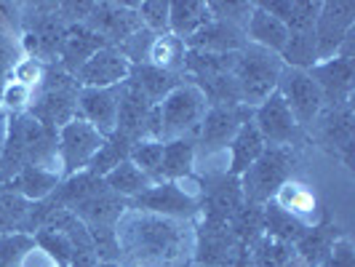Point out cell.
<instances>
[{
	"label": "cell",
	"mask_w": 355,
	"mask_h": 267,
	"mask_svg": "<svg viewBox=\"0 0 355 267\" xmlns=\"http://www.w3.org/2000/svg\"><path fill=\"white\" fill-rule=\"evenodd\" d=\"M281 72H284V62L278 53L246 43L235 53V67H232V80H235L241 105L251 110L262 105L270 94H275Z\"/></svg>",
	"instance_id": "6da1fadb"
},
{
	"label": "cell",
	"mask_w": 355,
	"mask_h": 267,
	"mask_svg": "<svg viewBox=\"0 0 355 267\" xmlns=\"http://www.w3.org/2000/svg\"><path fill=\"white\" fill-rule=\"evenodd\" d=\"M209 110V99L198 83H179L174 91H168V96L155 107L158 115V139L168 142V139H182V137H193L203 115Z\"/></svg>",
	"instance_id": "7a4b0ae2"
},
{
	"label": "cell",
	"mask_w": 355,
	"mask_h": 267,
	"mask_svg": "<svg viewBox=\"0 0 355 267\" xmlns=\"http://www.w3.org/2000/svg\"><path fill=\"white\" fill-rule=\"evenodd\" d=\"M78 94H80V86L75 75L64 72L62 67H49L43 83L33 94V105L27 112L56 131L64 123H70L72 118H78Z\"/></svg>",
	"instance_id": "3957f363"
},
{
	"label": "cell",
	"mask_w": 355,
	"mask_h": 267,
	"mask_svg": "<svg viewBox=\"0 0 355 267\" xmlns=\"http://www.w3.org/2000/svg\"><path fill=\"white\" fill-rule=\"evenodd\" d=\"M118 238H123L125 249L131 251L139 262H147V265L174 257V251L179 246L177 225L171 219L153 216V214L125 222V230L118 232Z\"/></svg>",
	"instance_id": "277c9868"
},
{
	"label": "cell",
	"mask_w": 355,
	"mask_h": 267,
	"mask_svg": "<svg viewBox=\"0 0 355 267\" xmlns=\"http://www.w3.org/2000/svg\"><path fill=\"white\" fill-rule=\"evenodd\" d=\"M291 171V147H270L251 163L249 169L238 177L246 203L265 206L278 193V187L288 179Z\"/></svg>",
	"instance_id": "5b68a950"
},
{
	"label": "cell",
	"mask_w": 355,
	"mask_h": 267,
	"mask_svg": "<svg viewBox=\"0 0 355 267\" xmlns=\"http://www.w3.org/2000/svg\"><path fill=\"white\" fill-rule=\"evenodd\" d=\"M107 137H102L91 123L83 118H72L70 123L56 128V158L62 166V177L80 174L89 169L91 158L99 153Z\"/></svg>",
	"instance_id": "8992f818"
},
{
	"label": "cell",
	"mask_w": 355,
	"mask_h": 267,
	"mask_svg": "<svg viewBox=\"0 0 355 267\" xmlns=\"http://www.w3.org/2000/svg\"><path fill=\"white\" fill-rule=\"evenodd\" d=\"M251 112L254 110L243 105H211L198 126L196 144H200L206 155L227 153V144L238 134V128L251 121Z\"/></svg>",
	"instance_id": "52a82bcc"
},
{
	"label": "cell",
	"mask_w": 355,
	"mask_h": 267,
	"mask_svg": "<svg viewBox=\"0 0 355 267\" xmlns=\"http://www.w3.org/2000/svg\"><path fill=\"white\" fill-rule=\"evenodd\" d=\"M355 33V3L350 0H334V3H320L318 19L313 24L318 62L334 59L342 43Z\"/></svg>",
	"instance_id": "ba28073f"
},
{
	"label": "cell",
	"mask_w": 355,
	"mask_h": 267,
	"mask_svg": "<svg viewBox=\"0 0 355 267\" xmlns=\"http://www.w3.org/2000/svg\"><path fill=\"white\" fill-rule=\"evenodd\" d=\"M278 94L286 102V107L291 110L294 121L300 123V128L313 126L318 121V115L323 112V96L320 89L315 86V80L310 78L307 70H294V67H284L281 80H278Z\"/></svg>",
	"instance_id": "9c48e42d"
},
{
	"label": "cell",
	"mask_w": 355,
	"mask_h": 267,
	"mask_svg": "<svg viewBox=\"0 0 355 267\" xmlns=\"http://www.w3.org/2000/svg\"><path fill=\"white\" fill-rule=\"evenodd\" d=\"M251 121L257 126V131L262 134L265 144H270V147H291L300 139V131H302L278 91L270 94L262 105L254 107Z\"/></svg>",
	"instance_id": "30bf717a"
},
{
	"label": "cell",
	"mask_w": 355,
	"mask_h": 267,
	"mask_svg": "<svg viewBox=\"0 0 355 267\" xmlns=\"http://www.w3.org/2000/svg\"><path fill=\"white\" fill-rule=\"evenodd\" d=\"M131 209L163 216V219H184L200 209V200L187 196L177 182H155L142 196L131 198Z\"/></svg>",
	"instance_id": "8fae6325"
},
{
	"label": "cell",
	"mask_w": 355,
	"mask_h": 267,
	"mask_svg": "<svg viewBox=\"0 0 355 267\" xmlns=\"http://www.w3.org/2000/svg\"><path fill=\"white\" fill-rule=\"evenodd\" d=\"M131 67L134 64L121 53V49L105 46L75 72V80L80 89H115L128 80Z\"/></svg>",
	"instance_id": "7c38bea8"
},
{
	"label": "cell",
	"mask_w": 355,
	"mask_h": 267,
	"mask_svg": "<svg viewBox=\"0 0 355 267\" xmlns=\"http://www.w3.org/2000/svg\"><path fill=\"white\" fill-rule=\"evenodd\" d=\"M310 72V78L315 80V86L320 89L323 96V110H331V107H342L350 102V94H353V78H355V64L353 59H326L318 62Z\"/></svg>",
	"instance_id": "4fadbf2b"
},
{
	"label": "cell",
	"mask_w": 355,
	"mask_h": 267,
	"mask_svg": "<svg viewBox=\"0 0 355 267\" xmlns=\"http://www.w3.org/2000/svg\"><path fill=\"white\" fill-rule=\"evenodd\" d=\"M121 86L115 89H80L78 94V118L91 123L102 137L115 134L118 128Z\"/></svg>",
	"instance_id": "5bb4252c"
},
{
	"label": "cell",
	"mask_w": 355,
	"mask_h": 267,
	"mask_svg": "<svg viewBox=\"0 0 355 267\" xmlns=\"http://www.w3.org/2000/svg\"><path fill=\"white\" fill-rule=\"evenodd\" d=\"M318 137L320 142L326 144L331 153H337L339 158L345 160L353 169V110L350 102L342 107H331L323 110L318 115Z\"/></svg>",
	"instance_id": "9a60e30c"
},
{
	"label": "cell",
	"mask_w": 355,
	"mask_h": 267,
	"mask_svg": "<svg viewBox=\"0 0 355 267\" xmlns=\"http://www.w3.org/2000/svg\"><path fill=\"white\" fill-rule=\"evenodd\" d=\"M243 203H246V198H243V190H241L238 177L222 174L209 190L203 187V198H200V209H203V216H206L203 222L227 225Z\"/></svg>",
	"instance_id": "2e32d148"
},
{
	"label": "cell",
	"mask_w": 355,
	"mask_h": 267,
	"mask_svg": "<svg viewBox=\"0 0 355 267\" xmlns=\"http://www.w3.org/2000/svg\"><path fill=\"white\" fill-rule=\"evenodd\" d=\"M105 37H99L86 24H70L64 37H62V46H59V67L75 75L94 53L99 49H105Z\"/></svg>",
	"instance_id": "e0dca14e"
},
{
	"label": "cell",
	"mask_w": 355,
	"mask_h": 267,
	"mask_svg": "<svg viewBox=\"0 0 355 267\" xmlns=\"http://www.w3.org/2000/svg\"><path fill=\"white\" fill-rule=\"evenodd\" d=\"M59 184H62V174H59V171L43 169V166H35V163L19 169L14 177L0 182V187L17 193V196H21L24 200H30V203L49 198Z\"/></svg>",
	"instance_id": "ac0fdd59"
},
{
	"label": "cell",
	"mask_w": 355,
	"mask_h": 267,
	"mask_svg": "<svg viewBox=\"0 0 355 267\" xmlns=\"http://www.w3.org/2000/svg\"><path fill=\"white\" fill-rule=\"evenodd\" d=\"M184 46L190 51H203V53H238L246 46V35H243V30H238L232 24L211 19L190 40H184Z\"/></svg>",
	"instance_id": "d6986e66"
},
{
	"label": "cell",
	"mask_w": 355,
	"mask_h": 267,
	"mask_svg": "<svg viewBox=\"0 0 355 267\" xmlns=\"http://www.w3.org/2000/svg\"><path fill=\"white\" fill-rule=\"evenodd\" d=\"M272 203L278 209H284L286 214H291L294 219H300L304 227H310L320 214L315 193L304 182H297V179H286L284 184L278 187V193L272 196Z\"/></svg>",
	"instance_id": "ffe728a7"
},
{
	"label": "cell",
	"mask_w": 355,
	"mask_h": 267,
	"mask_svg": "<svg viewBox=\"0 0 355 267\" xmlns=\"http://www.w3.org/2000/svg\"><path fill=\"white\" fill-rule=\"evenodd\" d=\"M125 83L137 91V94H142L153 107H158L168 96V91H174L182 83V75L163 72L158 67H153V64H134Z\"/></svg>",
	"instance_id": "44dd1931"
},
{
	"label": "cell",
	"mask_w": 355,
	"mask_h": 267,
	"mask_svg": "<svg viewBox=\"0 0 355 267\" xmlns=\"http://www.w3.org/2000/svg\"><path fill=\"white\" fill-rule=\"evenodd\" d=\"M198 158V144L193 137L168 139L163 142V158H160V182H179L193 177Z\"/></svg>",
	"instance_id": "7402d4cb"
},
{
	"label": "cell",
	"mask_w": 355,
	"mask_h": 267,
	"mask_svg": "<svg viewBox=\"0 0 355 267\" xmlns=\"http://www.w3.org/2000/svg\"><path fill=\"white\" fill-rule=\"evenodd\" d=\"M265 147L267 144L262 139V134L257 131L254 121H246L238 128V134L232 137V142L227 144V174L230 177H241L251 163L265 153Z\"/></svg>",
	"instance_id": "603a6c76"
},
{
	"label": "cell",
	"mask_w": 355,
	"mask_h": 267,
	"mask_svg": "<svg viewBox=\"0 0 355 267\" xmlns=\"http://www.w3.org/2000/svg\"><path fill=\"white\" fill-rule=\"evenodd\" d=\"M339 238V227L334 222H320V225H310L302 232V238L294 243V254L302 259L307 267H320V262L329 257V251L334 249Z\"/></svg>",
	"instance_id": "cb8c5ba5"
},
{
	"label": "cell",
	"mask_w": 355,
	"mask_h": 267,
	"mask_svg": "<svg viewBox=\"0 0 355 267\" xmlns=\"http://www.w3.org/2000/svg\"><path fill=\"white\" fill-rule=\"evenodd\" d=\"M243 35H246V43H251V46L281 53L286 40H288V30H286L284 21H278L272 14H267L265 8L254 6V14H251V19L243 27Z\"/></svg>",
	"instance_id": "d4e9b609"
},
{
	"label": "cell",
	"mask_w": 355,
	"mask_h": 267,
	"mask_svg": "<svg viewBox=\"0 0 355 267\" xmlns=\"http://www.w3.org/2000/svg\"><path fill=\"white\" fill-rule=\"evenodd\" d=\"M211 21L209 3L200 0H174L168 3V33L179 40H190L200 27Z\"/></svg>",
	"instance_id": "484cf974"
},
{
	"label": "cell",
	"mask_w": 355,
	"mask_h": 267,
	"mask_svg": "<svg viewBox=\"0 0 355 267\" xmlns=\"http://www.w3.org/2000/svg\"><path fill=\"white\" fill-rule=\"evenodd\" d=\"M257 6L265 8L267 14H272L278 21H284L288 33L313 30L320 11V3H304V0H270V3H257Z\"/></svg>",
	"instance_id": "4316f807"
},
{
	"label": "cell",
	"mask_w": 355,
	"mask_h": 267,
	"mask_svg": "<svg viewBox=\"0 0 355 267\" xmlns=\"http://www.w3.org/2000/svg\"><path fill=\"white\" fill-rule=\"evenodd\" d=\"M184 56H187L184 40H179L171 33H163V35L153 37L150 51H147V64H153V67H158L163 72L182 75L184 72Z\"/></svg>",
	"instance_id": "83f0119b"
},
{
	"label": "cell",
	"mask_w": 355,
	"mask_h": 267,
	"mask_svg": "<svg viewBox=\"0 0 355 267\" xmlns=\"http://www.w3.org/2000/svg\"><path fill=\"white\" fill-rule=\"evenodd\" d=\"M105 187L110 190V193H115L118 198H137V196H142L144 190L150 187V184H155L153 179L147 177V174H142L131 160H123V163H118L110 174H105Z\"/></svg>",
	"instance_id": "f1b7e54d"
},
{
	"label": "cell",
	"mask_w": 355,
	"mask_h": 267,
	"mask_svg": "<svg viewBox=\"0 0 355 267\" xmlns=\"http://www.w3.org/2000/svg\"><path fill=\"white\" fill-rule=\"evenodd\" d=\"M307 230L300 219H294L291 214H286L284 209H278L272 200L262 206V232H265L267 238H275V241H281V243H288V246H294L300 238H302V232Z\"/></svg>",
	"instance_id": "f546056e"
},
{
	"label": "cell",
	"mask_w": 355,
	"mask_h": 267,
	"mask_svg": "<svg viewBox=\"0 0 355 267\" xmlns=\"http://www.w3.org/2000/svg\"><path fill=\"white\" fill-rule=\"evenodd\" d=\"M284 67H294V70H313L318 64V49H315V35L313 30H297L288 33L284 51L278 53Z\"/></svg>",
	"instance_id": "4dcf8cb0"
},
{
	"label": "cell",
	"mask_w": 355,
	"mask_h": 267,
	"mask_svg": "<svg viewBox=\"0 0 355 267\" xmlns=\"http://www.w3.org/2000/svg\"><path fill=\"white\" fill-rule=\"evenodd\" d=\"M128 150H131V142H128L125 137H121V134H110V137L105 139V144L99 147V153L91 158L86 171L94 174V177H105V174H110L118 163L128 160Z\"/></svg>",
	"instance_id": "1f68e13d"
},
{
	"label": "cell",
	"mask_w": 355,
	"mask_h": 267,
	"mask_svg": "<svg viewBox=\"0 0 355 267\" xmlns=\"http://www.w3.org/2000/svg\"><path fill=\"white\" fill-rule=\"evenodd\" d=\"M27 209H30V200L0 187V235L21 232L24 219H27Z\"/></svg>",
	"instance_id": "d6a6232c"
},
{
	"label": "cell",
	"mask_w": 355,
	"mask_h": 267,
	"mask_svg": "<svg viewBox=\"0 0 355 267\" xmlns=\"http://www.w3.org/2000/svg\"><path fill=\"white\" fill-rule=\"evenodd\" d=\"M160 158H163V142L160 139H139L128 150V160L153 182H160Z\"/></svg>",
	"instance_id": "836d02e7"
},
{
	"label": "cell",
	"mask_w": 355,
	"mask_h": 267,
	"mask_svg": "<svg viewBox=\"0 0 355 267\" xmlns=\"http://www.w3.org/2000/svg\"><path fill=\"white\" fill-rule=\"evenodd\" d=\"M291 254H294V246L262 235L249 249V259H251V267H284Z\"/></svg>",
	"instance_id": "e575fe53"
},
{
	"label": "cell",
	"mask_w": 355,
	"mask_h": 267,
	"mask_svg": "<svg viewBox=\"0 0 355 267\" xmlns=\"http://www.w3.org/2000/svg\"><path fill=\"white\" fill-rule=\"evenodd\" d=\"M254 6L257 3H246V0H227V3L225 0H214V3H209V14L216 21H225V24L243 30L251 14H254Z\"/></svg>",
	"instance_id": "d590c367"
},
{
	"label": "cell",
	"mask_w": 355,
	"mask_h": 267,
	"mask_svg": "<svg viewBox=\"0 0 355 267\" xmlns=\"http://www.w3.org/2000/svg\"><path fill=\"white\" fill-rule=\"evenodd\" d=\"M137 17L142 27L153 35L168 33V0H144L137 3Z\"/></svg>",
	"instance_id": "8d00e7d4"
},
{
	"label": "cell",
	"mask_w": 355,
	"mask_h": 267,
	"mask_svg": "<svg viewBox=\"0 0 355 267\" xmlns=\"http://www.w3.org/2000/svg\"><path fill=\"white\" fill-rule=\"evenodd\" d=\"M33 246H35V238L33 235H24V232L0 235V267H17L19 259L33 249Z\"/></svg>",
	"instance_id": "74e56055"
},
{
	"label": "cell",
	"mask_w": 355,
	"mask_h": 267,
	"mask_svg": "<svg viewBox=\"0 0 355 267\" xmlns=\"http://www.w3.org/2000/svg\"><path fill=\"white\" fill-rule=\"evenodd\" d=\"M46 64L40 62V59H33V56H21L17 64L11 67L8 72V80H14V83H21V86H27V89L35 91L40 83H43V78H46Z\"/></svg>",
	"instance_id": "f35d334b"
},
{
	"label": "cell",
	"mask_w": 355,
	"mask_h": 267,
	"mask_svg": "<svg viewBox=\"0 0 355 267\" xmlns=\"http://www.w3.org/2000/svg\"><path fill=\"white\" fill-rule=\"evenodd\" d=\"M33 94L35 91L21 86V83H14V80H6L3 86V96H0V107L6 115H21L27 112L30 105H33Z\"/></svg>",
	"instance_id": "ab89813d"
},
{
	"label": "cell",
	"mask_w": 355,
	"mask_h": 267,
	"mask_svg": "<svg viewBox=\"0 0 355 267\" xmlns=\"http://www.w3.org/2000/svg\"><path fill=\"white\" fill-rule=\"evenodd\" d=\"M320 267H355L353 246L347 238H339L334 243V249L329 251V257L320 262Z\"/></svg>",
	"instance_id": "60d3db41"
},
{
	"label": "cell",
	"mask_w": 355,
	"mask_h": 267,
	"mask_svg": "<svg viewBox=\"0 0 355 267\" xmlns=\"http://www.w3.org/2000/svg\"><path fill=\"white\" fill-rule=\"evenodd\" d=\"M17 267H59V262L53 259L49 251H43L40 246H33V249L19 259Z\"/></svg>",
	"instance_id": "b9f144b4"
},
{
	"label": "cell",
	"mask_w": 355,
	"mask_h": 267,
	"mask_svg": "<svg viewBox=\"0 0 355 267\" xmlns=\"http://www.w3.org/2000/svg\"><path fill=\"white\" fill-rule=\"evenodd\" d=\"M6 128H8V115L0 112V153H3V142H6Z\"/></svg>",
	"instance_id": "7bdbcfd3"
},
{
	"label": "cell",
	"mask_w": 355,
	"mask_h": 267,
	"mask_svg": "<svg viewBox=\"0 0 355 267\" xmlns=\"http://www.w3.org/2000/svg\"><path fill=\"white\" fill-rule=\"evenodd\" d=\"M284 267H307L302 262V259H300V257H297V254H291V257H288V262H286Z\"/></svg>",
	"instance_id": "ee69618b"
},
{
	"label": "cell",
	"mask_w": 355,
	"mask_h": 267,
	"mask_svg": "<svg viewBox=\"0 0 355 267\" xmlns=\"http://www.w3.org/2000/svg\"><path fill=\"white\" fill-rule=\"evenodd\" d=\"M94 267H121V265H115V262H96Z\"/></svg>",
	"instance_id": "f6af8a7d"
},
{
	"label": "cell",
	"mask_w": 355,
	"mask_h": 267,
	"mask_svg": "<svg viewBox=\"0 0 355 267\" xmlns=\"http://www.w3.org/2000/svg\"><path fill=\"white\" fill-rule=\"evenodd\" d=\"M3 86H6V78H0V96H3Z\"/></svg>",
	"instance_id": "bcb514c9"
},
{
	"label": "cell",
	"mask_w": 355,
	"mask_h": 267,
	"mask_svg": "<svg viewBox=\"0 0 355 267\" xmlns=\"http://www.w3.org/2000/svg\"><path fill=\"white\" fill-rule=\"evenodd\" d=\"M0 78H6V75H3V72H0Z\"/></svg>",
	"instance_id": "7dc6e473"
}]
</instances>
